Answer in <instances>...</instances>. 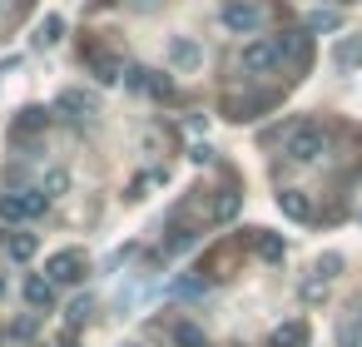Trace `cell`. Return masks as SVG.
Returning a JSON list of instances; mask_svg holds the SVG:
<instances>
[{"label": "cell", "mask_w": 362, "mask_h": 347, "mask_svg": "<svg viewBox=\"0 0 362 347\" xmlns=\"http://www.w3.org/2000/svg\"><path fill=\"white\" fill-rule=\"evenodd\" d=\"M283 154H288V159H298V164H313V159H322V154H327V134H322L317 124H293V129H288Z\"/></svg>", "instance_id": "6da1fadb"}, {"label": "cell", "mask_w": 362, "mask_h": 347, "mask_svg": "<svg viewBox=\"0 0 362 347\" xmlns=\"http://www.w3.org/2000/svg\"><path fill=\"white\" fill-rule=\"evenodd\" d=\"M45 208V194L40 189H11V194H0V223H25Z\"/></svg>", "instance_id": "7a4b0ae2"}, {"label": "cell", "mask_w": 362, "mask_h": 347, "mask_svg": "<svg viewBox=\"0 0 362 347\" xmlns=\"http://www.w3.org/2000/svg\"><path fill=\"white\" fill-rule=\"evenodd\" d=\"M45 273H50V283H80L85 253H80V248H65V253H55V258L45 263Z\"/></svg>", "instance_id": "3957f363"}, {"label": "cell", "mask_w": 362, "mask_h": 347, "mask_svg": "<svg viewBox=\"0 0 362 347\" xmlns=\"http://www.w3.org/2000/svg\"><path fill=\"white\" fill-rule=\"evenodd\" d=\"M238 65H243L248 75H263V70H273V65H278V45H273V40H253V45H243Z\"/></svg>", "instance_id": "277c9868"}, {"label": "cell", "mask_w": 362, "mask_h": 347, "mask_svg": "<svg viewBox=\"0 0 362 347\" xmlns=\"http://www.w3.org/2000/svg\"><path fill=\"white\" fill-rule=\"evenodd\" d=\"M258 6H253V0H228V6H223V25L233 30V35H243V30H258Z\"/></svg>", "instance_id": "5b68a950"}, {"label": "cell", "mask_w": 362, "mask_h": 347, "mask_svg": "<svg viewBox=\"0 0 362 347\" xmlns=\"http://www.w3.org/2000/svg\"><path fill=\"white\" fill-rule=\"evenodd\" d=\"M278 208H283V218H293V223H308V218H313V204H308L303 189H283V194H278Z\"/></svg>", "instance_id": "8992f818"}, {"label": "cell", "mask_w": 362, "mask_h": 347, "mask_svg": "<svg viewBox=\"0 0 362 347\" xmlns=\"http://www.w3.org/2000/svg\"><path fill=\"white\" fill-rule=\"evenodd\" d=\"M25 302L30 307H50L55 302V283L50 278H25Z\"/></svg>", "instance_id": "52a82bcc"}, {"label": "cell", "mask_w": 362, "mask_h": 347, "mask_svg": "<svg viewBox=\"0 0 362 347\" xmlns=\"http://www.w3.org/2000/svg\"><path fill=\"white\" fill-rule=\"evenodd\" d=\"M35 248H40V238H35V233H11V238H6V253H11L16 263L35 258Z\"/></svg>", "instance_id": "ba28073f"}, {"label": "cell", "mask_w": 362, "mask_h": 347, "mask_svg": "<svg viewBox=\"0 0 362 347\" xmlns=\"http://www.w3.org/2000/svg\"><path fill=\"white\" fill-rule=\"evenodd\" d=\"M268 347H308V327H303V322H283Z\"/></svg>", "instance_id": "9c48e42d"}, {"label": "cell", "mask_w": 362, "mask_h": 347, "mask_svg": "<svg viewBox=\"0 0 362 347\" xmlns=\"http://www.w3.org/2000/svg\"><path fill=\"white\" fill-rule=\"evenodd\" d=\"M273 45H278V65H283V60H293V65H303V55H308V45H303V35H278Z\"/></svg>", "instance_id": "30bf717a"}, {"label": "cell", "mask_w": 362, "mask_h": 347, "mask_svg": "<svg viewBox=\"0 0 362 347\" xmlns=\"http://www.w3.org/2000/svg\"><path fill=\"white\" fill-rule=\"evenodd\" d=\"M90 65H95V75H100L105 85H115V80L124 75V65H119L115 55H105V50H95V55H90Z\"/></svg>", "instance_id": "8fae6325"}, {"label": "cell", "mask_w": 362, "mask_h": 347, "mask_svg": "<svg viewBox=\"0 0 362 347\" xmlns=\"http://www.w3.org/2000/svg\"><path fill=\"white\" fill-rule=\"evenodd\" d=\"M169 60H174V65H179V70H189V65H199V45H194V40H184V35H179V40H174V45H169Z\"/></svg>", "instance_id": "7c38bea8"}, {"label": "cell", "mask_w": 362, "mask_h": 347, "mask_svg": "<svg viewBox=\"0 0 362 347\" xmlns=\"http://www.w3.org/2000/svg\"><path fill=\"white\" fill-rule=\"evenodd\" d=\"M60 35H65V20L60 16H45L40 30H35V45H60Z\"/></svg>", "instance_id": "4fadbf2b"}, {"label": "cell", "mask_w": 362, "mask_h": 347, "mask_svg": "<svg viewBox=\"0 0 362 347\" xmlns=\"http://www.w3.org/2000/svg\"><path fill=\"white\" fill-rule=\"evenodd\" d=\"M337 342H342V347H357V342H362V307H352V317L337 327Z\"/></svg>", "instance_id": "5bb4252c"}, {"label": "cell", "mask_w": 362, "mask_h": 347, "mask_svg": "<svg viewBox=\"0 0 362 347\" xmlns=\"http://www.w3.org/2000/svg\"><path fill=\"white\" fill-rule=\"evenodd\" d=\"M60 110H70V114H95V100L80 95V90H65V95H60Z\"/></svg>", "instance_id": "9a60e30c"}, {"label": "cell", "mask_w": 362, "mask_h": 347, "mask_svg": "<svg viewBox=\"0 0 362 347\" xmlns=\"http://www.w3.org/2000/svg\"><path fill=\"white\" fill-rule=\"evenodd\" d=\"M35 129H45V110H21V119H16V139H25V134H35Z\"/></svg>", "instance_id": "2e32d148"}, {"label": "cell", "mask_w": 362, "mask_h": 347, "mask_svg": "<svg viewBox=\"0 0 362 347\" xmlns=\"http://www.w3.org/2000/svg\"><path fill=\"white\" fill-rule=\"evenodd\" d=\"M65 189H70V174H65V169H50V174H45V184H40V194H45V199H60Z\"/></svg>", "instance_id": "e0dca14e"}, {"label": "cell", "mask_w": 362, "mask_h": 347, "mask_svg": "<svg viewBox=\"0 0 362 347\" xmlns=\"http://www.w3.org/2000/svg\"><path fill=\"white\" fill-rule=\"evenodd\" d=\"M332 60H337V70H347V65H362V40H342Z\"/></svg>", "instance_id": "ac0fdd59"}, {"label": "cell", "mask_w": 362, "mask_h": 347, "mask_svg": "<svg viewBox=\"0 0 362 347\" xmlns=\"http://www.w3.org/2000/svg\"><path fill=\"white\" fill-rule=\"evenodd\" d=\"M174 342H179V347H204V332H199L194 322H179V327H174Z\"/></svg>", "instance_id": "d6986e66"}, {"label": "cell", "mask_w": 362, "mask_h": 347, "mask_svg": "<svg viewBox=\"0 0 362 347\" xmlns=\"http://www.w3.org/2000/svg\"><path fill=\"white\" fill-rule=\"evenodd\" d=\"M144 90H149V95H169V90H174V80H169V75H154V70H144Z\"/></svg>", "instance_id": "ffe728a7"}, {"label": "cell", "mask_w": 362, "mask_h": 347, "mask_svg": "<svg viewBox=\"0 0 362 347\" xmlns=\"http://www.w3.org/2000/svg\"><path fill=\"white\" fill-rule=\"evenodd\" d=\"M258 253H263L268 263H278V258H283V238H273V233H263V238H258Z\"/></svg>", "instance_id": "44dd1931"}, {"label": "cell", "mask_w": 362, "mask_h": 347, "mask_svg": "<svg viewBox=\"0 0 362 347\" xmlns=\"http://www.w3.org/2000/svg\"><path fill=\"white\" fill-rule=\"evenodd\" d=\"M337 268H342V258H337V253H322V258H317V268H313V273H317V278H322V283H327V278H337Z\"/></svg>", "instance_id": "7402d4cb"}, {"label": "cell", "mask_w": 362, "mask_h": 347, "mask_svg": "<svg viewBox=\"0 0 362 347\" xmlns=\"http://www.w3.org/2000/svg\"><path fill=\"white\" fill-rule=\"evenodd\" d=\"M90 312H95V302H90V298H80V302H70V327H80V322H90Z\"/></svg>", "instance_id": "603a6c76"}, {"label": "cell", "mask_w": 362, "mask_h": 347, "mask_svg": "<svg viewBox=\"0 0 362 347\" xmlns=\"http://www.w3.org/2000/svg\"><path fill=\"white\" fill-rule=\"evenodd\" d=\"M308 25H313V30H337V16H332V11H317Z\"/></svg>", "instance_id": "cb8c5ba5"}, {"label": "cell", "mask_w": 362, "mask_h": 347, "mask_svg": "<svg viewBox=\"0 0 362 347\" xmlns=\"http://www.w3.org/2000/svg\"><path fill=\"white\" fill-rule=\"evenodd\" d=\"M322 293H327V283H322V278H313V283H303V298H308V302H317Z\"/></svg>", "instance_id": "d4e9b609"}, {"label": "cell", "mask_w": 362, "mask_h": 347, "mask_svg": "<svg viewBox=\"0 0 362 347\" xmlns=\"http://www.w3.org/2000/svg\"><path fill=\"white\" fill-rule=\"evenodd\" d=\"M233 208H238V199H233V194H223V199H218V218H233Z\"/></svg>", "instance_id": "484cf974"}, {"label": "cell", "mask_w": 362, "mask_h": 347, "mask_svg": "<svg viewBox=\"0 0 362 347\" xmlns=\"http://www.w3.org/2000/svg\"><path fill=\"white\" fill-rule=\"evenodd\" d=\"M0 293H6V278H0Z\"/></svg>", "instance_id": "4316f807"}]
</instances>
